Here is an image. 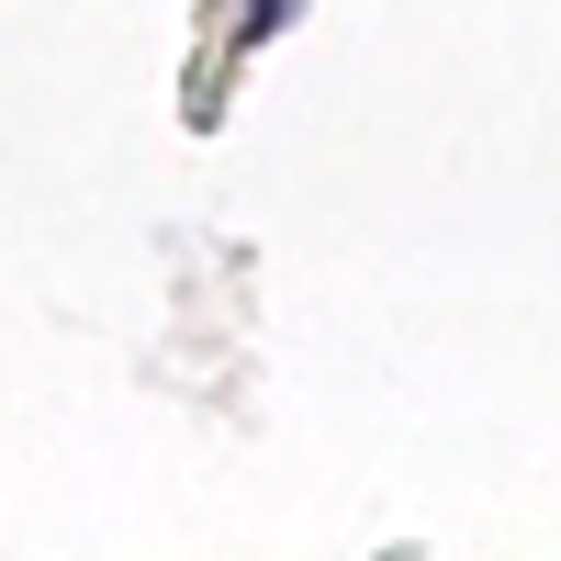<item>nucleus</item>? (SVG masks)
Returning <instances> with one entry per match:
<instances>
[{"label": "nucleus", "mask_w": 561, "mask_h": 561, "mask_svg": "<svg viewBox=\"0 0 561 561\" xmlns=\"http://www.w3.org/2000/svg\"><path fill=\"white\" fill-rule=\"evenodd\" d=\"M293 12H304V0H248V12H237V57H248V45H270Z\"/></svg>", "instance_id": "obj_1"}]
</instances>
